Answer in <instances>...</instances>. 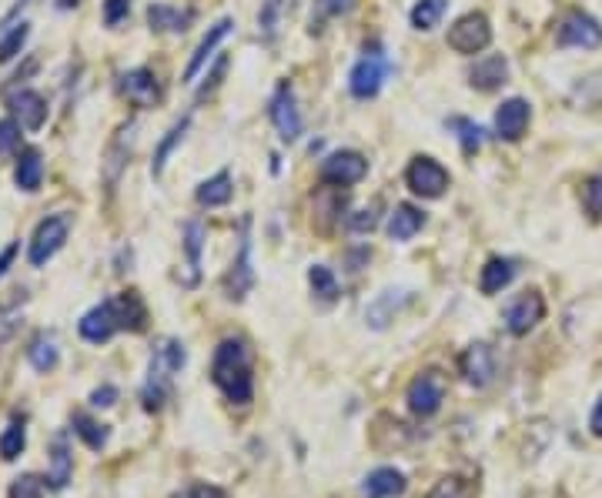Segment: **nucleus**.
I'll use <instances>...</instances> for the list:
<instances>
[{"label": "nucleus", "instance_id": "nucleus-11", "mask_svg": "<svg viewBox=\"0 0 602 498\" xmlns=\"http://www.w3.org/2000/svg\"><path fill=\"white\" fill-rule=\"evenodd\" d=\"M77 331H81V338L87 341V345H108V341L121 331L114 298L101 301V305H94L91 311H84L81 321H77Z\"/></svg>", "mask_w": 602, "mask_h": 498}, {"label": "nucleus", "instance_id": "nucleus-45", "mask_svg": "<svg viewBox=\"0 0 602 498\" xmlns=\"http://www.w3.org/2000/svg\"><path fill=\"white\" fill-rule=\"evenodd\" d=\"M348 228L355 234H372L378 228V204H368V208H358L348 214Z\"/></svg>", "mask_w": 602, "mask_h": 498}, {"label": "nucleus", "instance_id": "nucleus-35", "mask_svg": "<svg viewBox=\"0 0 602 498\" xmlns=\"http://www.w3.org/2000/svg\"><path fill=\"white\" fill-rule=\"evenodd\" d=\"M71 428H74V435L81 438L87 448H91V452H101V448L111 442V428L101 425L97 418H91L87 412H74L71 415Z\"/></svg>", "mask_w": 602, "mask_h": 498}, {"label": "nucleus", "instance_id": "nucleus-18", "mask_svg": "<svg viewBox=\"0 0 602 498\" xmlns=\"http://www.w3.org/2000/svg\"><path fill=\"white\" fill-rule=\"evenodd\" d=\"M121 94L128 97L134 107H154L161 104V81L151 67H134V71L121 74Z\"/></svg>", "mask_w": 602, "mask_h": 498}, {"label": "nucleus", "instance_id": "nucleus-13", "mask_svg": "<svg viewBox=\"0 0 602 498\" xmlns=\"http://www.w3.org/2000/svg\"><path fill=\"white\" fill-rule=\"evenodd\" d=\"M495 351L492 345H485V341H475L459 355V375L469 382L472 388H489L495 382Z\"/></svg>", "mask_w": 602, "mask_h": 498}, {"label": "nucleus", "instance_id": "nucleus-23", "mask_svg": "<svg viewBox=\"0 0 602 498\" xmlns=\"http://www.w3.org/2000/svg\"><path fill=\"white\" fill-rule=\"evenodd\" d=\"M194 21V11L191 7H174V4H164V0H158V4L148 7V24L151 31L158 34H184Z\"/></svg>", "mask_w": 602, "mask_h": 498}, {"label": "nucleus", "instance_id": "nucleus-51", "mask_svg": "<svg viewBox=\"0 0 602 498\" xmlns=\"http://www.w3.org/2000/svg\"><path fill=\"white\" fill-rule=\"evenodd\" d=\"M114 402H118V388H114V385H101V388H94V392H91V405L94 408H111Z\"/></svg>", "mask_w": 602, "mask_h": 498}, {"label": "nucleus", "instance_id": "nucleus-21", "mask_svg": "<svg viewBox=\"0 0 602 498\" xmlns=\"http://www.w3.org/2000/svg\"><path fill=\"white\" fill-rule=\"evenodd\" d=\"M74 475V452H71V438L67 432H57L51 438V468H47V485L54 488V492H61L67 488Z\"/></svg>", "mask_w": 602, "mask_h": 498}, {"label": "nucleus", "instance_id": "nucleus-53", "mask_svg": "<svg viewBox=\"0 0 602 498\" xmlns=\"http://www.w3.org/2000/svg\"><path fill=\"white\" fill-rule=\"evenodd\" d=\"M589 432L596 438H602V395H599V402H596V408H592V415H589Z\"/></svg>", "mask_w": 602, "mask_h": 498}, {"label": "nucleus", "instance_id": "nucleus-26", "mask_svg": "<svg viewBox=\"0 0 602 498\" xmlns=\"http://www.w3.org/2000/svg\"><path fill=\"white\" fill-rule=\"evenodd\" d=\"M405 488H409V482H405V475L398 472V468H375V472L365 475L362 482V495L365 498H398L405 495Z\"/></svg>", "mask_w": 602, "mask_h": 498}, {"label": "nucleus", "instance_id": "nucleus-24", "mask_svg": "<svg viewBox=\"0 0 602 498\" xmlns=\"http://www.w3.org/2000/svg\"><path fill=\"white\" fill-rule=\"evenodd\" d=\"M422 228H425V211L415 208V204H395V211L388 214V224H385L388 238L398 244L412 241Z\"/></svg>", "mask_w": 602, "mask_h": 498}, {"label": "nucleus", "instance_id": "nucleus-49", "mask_svg": "<svg viewBox=\"0 0 602 498\" xmlns=\"http://www.w3.org/2000/svg\"><path fill=\"white\" fill-rule=\"evenodd\" d=\"M174 498H228V492H225V488H218V485L198 482V485L184 488V492H181V495H174Z\"/></svg>", "mask_w": 602, "mask_h": 498}, {"label": "nucleus", "instance_id": "nucleus-9", "mask_svg": "<svg viewBox=\"0 0 602 498\" xmlns=\"http://www.w3.org/2000/svg\"><path fill=\"white\" fill-rule=\"evenodd\" d=\"M365 174H368V158L348 148L332 151L322 161V168H318V178H322V184H328V188H352V184L365 181Z\"/></svg>", "mask_w": 602, "mask_h": 498}, {"label": "nucleus", "instance_id": "nucleus-6", "mask_svg": "<svg viewBox=\"0 0 602 498\" xmlns=\"http://www.w3.org/2000/svg\"><path fill=\"white\" fill-rule=\"evenodd\" d=\"M268 117H271V128L278 131V138L285 144H295L301 134H305V121H301V111H298L295 87H291L288 81H281L275 87V94H271Z\"/></svg>", "mask_w": 602, "mask_h": 498}, {"label": "nucleus", "instance_id": "nucleus-7", "mask_svg": "<svg viewBox=\"0 0 602 498\" xmlns=\"http://www.w3.org/2000/svg\"><path fill=\"white\" fill-rule=\"evenodd\" d=\"M445 41H449V47H452L455 54H465V57L482 54L485 47L492 44V24H489V17L479 14V11L462 14L459 21L449 27V37H445Z\"/></svg>", "mask_w": 602, "mask_h": 498}, {"label": "nucleus", "instance_id": "nucleus-37", "mask_svg": "<svg viewBox=\"0 0 602 498\" xmlns=\"http://www.w3.org/2000/svg\"><path fill=\"white\" fill-rule=\"evenodd\" d=\"M445 11H449V0H415V7L409 11V21L415 31L429 34L442 24Z\"/></svg>", "mask_w": 602, "mask_h": 498}, {"label": "nucleus", "instance_id": "nucleus-28", "mask_svg": "<svg viewBox=\"0 0 602 498\" xmlns=\"http://www.w3.org/2000/svg\"><path fill=\"white\" fill-rule=\"evenodd\" d=\"M188 128H191V114H184L181 121H174L171 128H168V134L158 141V148H154V158H151V178L158 181L161 174H164V168H168V161H171V154L181 148L184 144V138H188Z\"/></svg>", "mask_w": 602, "mask_h": 498}, {"label": "nucleus", "instance_id": "nucleus-54", "mask_svg": "<svg viewBox=\"0 0 602 498\" xmlns=\"http://www.w3.org/2000/svg\"><path fill=\"white\" fill-rule=\"evenodd\" d=\"M77 4H81V0H57V11H71Z\"/></svg>", "mask_w": 602, "mask_h": 498}, {"label": "nucleus", "instance_id": "nucleus-30", "mask_svg": "<svg viewBox=\"0 0 602 498\" xmlns=\"http://www.w3.org/2000/svg\"><path fill=\"white\" fill-rule=\"evenodd\" d=\"M291 14V0H261V11H258V34L265 44H275L281 27H285Z\"/></svg>", "mask_w": 602, "mask_h": 498}, {"label": "nucleus", "instance_id": "nucleus-17", "mask_svg": "<svg viewBox=\"0 0 602 498\" xmlns=\"http://www.w3.org/2000/svg\"><path fill=\"white\" fill-rule=\"evenodd\" d=\"M231 31H235V21H231V17H221V21H215V24L208 27V34L201 37V44L194 47V54L188 57V67H184V74H181L184 84L198 81V74L211 64V57H215V51L221 47V41H225V37H228Z\"/></svg>", "mask_w": 602, "mask_h": 498}, {"label": "nucleus", "instance_id": "nucleus-34", "mask_svg": "<svg viewBox=\"0 0 602 498\" xmlns=\"http://www.w3.org/2000/svg\"><path fill=\"white\" fill-rule=\"evenodd\" d=\"M114 308H118L121 331H144L148 328V305L141 301L138 291H124V295H118L114 298Z\"/></svg>", "mask_w": 602, "mask_h": 498}, {"label": "nucleus", "instance_id": "nucleus-12", "mask_svg": "<svg viewBox=\"0 0 602 498\" xmlns=\"http://www.w3.org/2000/svg\"><path fill=\"white\" fill-rule=\"evenodd\" d=\"M412 291L409 288H385V291H378V295L368 301V308H365V325L372 328V331H385L392 321L402 315L405 308L412 305Z\"/></svg>", "mask_w": 602, "mask_h": 498}, {"label": "nucleus", "instance_id": "nucleus-3", "mask_svg": "<svg viewBox=\"0 0 602 498\" xmlns=\"http://www.w3.org/2000/svg\"><path fill=\"white\" fill-rule=\"evenodd\" d=\"M67 238H71V214H47L34 228L31 241H27V261H31V268H44L47 261L64 248Z\"/></svg>", "mask_w": 602, "mask_h": 498}, {"label": "nucleus", "instance_id": "nucleus-4", "mask_svg": "<svg viewBox=\"0 0 602 498\" xmlns=\"http://www.w3.org/2000/svg\"><path fill=\"white\" fill-rule=\"evenodd\" d=\"M405 184H409V191L415 194V198L435 201L449 191L452 174L445 171V164L429 158V154H419V158H412V164L405 168Z\"/></svg>", "mask_w": 602, "mask_h": 498}, {"label": "nucleus", "instance_id": "nucleus-14", "mask_svg": "<svg viewBox=\"0 0 602 498\" xmlns=\"http://www.w3.org/2000/svg\"><path fill=\"white\" fill-rule=\"evenodd\" d=\"M542 318H546V298H542L536 288L522 291V295L516 301H509V308H506V328H509V335H516V338L529 335Z\"/></svg>", "mask_w": 602, "mask_h": 498}, {"label": "nucleus", "instance_id": "nucleus-43", "mask_svg": "<svg viewBox=\"0 0 602 498\" xmlns=\"http://www.w3.org/2000/svg\"><path fill=\"white\" fill-rule=\"evenodd\" d=\"M582 211L589 214L592 221H602V174H589L586 181H582Z\"/></svg>", "mask_w": 602, "mask_h": 498}, {"label": "nucleus", "instance_id": "nucleus-40", "mask_svg": "<svg viewBox=\"0 0 602 498\" xmlns=\"http://www.w3.org/2000/svg\"><path fill=\"white\" fill-rule=\"evenodd\" d=\"M27 37H31V24L21 21V24H11L7 27V34L0 37V64H11L21 57Z\"/></svg>", "mask_w": 602, "mask_h": 498}, {"label": "nucleus", "instance_id": "nucleus-8", "mask_svg": "<svg viewBox=\"0 0 602 498\" xmlns=\"http://www.w3.org/2000/svg\"><path fill=\"white\" fill-rule=\"evenodd\" d=\"M556 47H562V51H569V47L596 51V47H602V24L586 11H572L556 27Z\"/></svg>", "mask_w": 602, "mask_h": 498}, {"label": "nucleus", "instance_id": "nucleus-41", "mask_svg": "<svg viewBox=\"0 0 602 498\" xmlns=\"http://www.w3.org/2000/svg\"><path fill=\"white\" fill-rule=\"evenodd\" d=\"M355 7V0H315L312 7V34H322V27L335 17L348 14Z\"/></svg>", "mask_w": 602, "mask_h": 498}, {"label": "nucleus", "instance_id": "nucleus-25", "mask_svg": "<svg viewBox=\"0 0 602 498\" xmlns=\"http://www.w3.org/2000/svg\"><path fill=\"white\" fill-rule=\"evenodd\" d=\"M519 275V261L516 258H489L485 268L479 271V291L482 295H499L512 285V278Z\"/></svg>", "mask_w": 602, "mask_h": 498}, {"label": "nucleus", "instance_id": "nucleus-22", "mask_svg": "<svg viewBox=\"0 0 602 498\" xmlns=\"http://www.w3.org/2000/svg\"><path fill=\"white\" fill-rule=\"evenodd\" d=\"M134 128L138 124H124V128L114 134V141L108 144V154H104V178H108V184L114 188L121 178V171L128 168V158H131V144H134Z\"/></svg>", "mask_w": 602, "mask_h": 498}, {"label": "nucleus", "instance_id": "nucleus-42", "mask_svg": "<svg viewBox=\"0 0 602 498\" xmlns=\"http://www.w3.org/2000/svg\"><path fill=\"white\" fill-rule=\"evenodd\" d=\"M21 138L24 128L14 114L0 117V158H11V154H21Z\"/></svg>", "mask_w": 602, "mask_h": 498}, {"label": "nucleus", "instance_id": "nucleus-31", "mask_svg": "<svg viewBox=\"0 0 602 498\" xmlns=\"http://www.w3.org/2000/svg\"><path fill=\"white\" fill-rule=\"evenodd\" d=\"M181 248H184V255H188V268H191L188 288H194L201 281V251H205V224H201L198 218H191L188 224H184Z\"/></svg>", "mask_w": 602, "mask_h": 498}, {"label": "nucleus", "instance_id": "nucleus-15", "mask_svg": "<svg viewBox=\"0 0 602 498\" xmlns=\"http://www.w3.org/2000/svg\"><path fill=\"white\" fill-rule=\"evenodd\" d=\"M174 371L168 361H164L158 351H151V365H148V378H144L141 385V405L148 408V412H161L164 402L171 398V382H174Z\"/></svg>", "mask_w": 602, "mask_h": 498}, {"label": "nucleus", "instance_id": "nucleus-52", "mask_svg": "<svg viewBox=\"0 0 602 498\" xmlns=\"http://www.w3.org/2000/svg\"><path fill=\"white\" fill-rule=\"evenodd\" d=\"M17 251H21V244H17V241H11V244H7L4 251H0V278H4L7 271H11L14 258H17Z\"/></svg>", "mask_w": 602, "mask_h": 498}, {"label": "nucleus", "instance_id": "nucleus-50", "mask_svg": "<svg viewBox=\"0 0 602 498\" xmlns=\"http://www.w3.org/2000/svg\"><path fill=\"white\" fill-rule=\"evenodd\" d=\"M17 325H21V311L17 308H7L0 311V341H7L17 331Z\"/></svg>", "mask_w": 602, "mask_h": 498}, {"label": "nucleus", "instance_id": "nucleus-1", "mask_svg": "<svg viewBox=\"0 0 602 498\" xmlns=\"http://www.w3.org/2000/svg\"><path fill=\"white\" fill-rule=\"evenodd\" d=\"M211 382L231 405L245 408L255 402V371H251V351L241 338H225L211 358Z\"/></svg>", "mask_w": 602, "mask_h": 498}, {"label": "nucleus", "instance_id": "nucleus-39", "mask_svg": "<svg viewBox=\"0 0 602 498\" xmlns=\"http://www.w3.org/2000/svg\"><path fill=\"white\" fill-rule=\"evenodd\" d=\"M569 101L576 107H602V74L579 77L569 91Z\"/></svg>", "mask_w": 602, "mask_h": 498}, {"label": "nucleus", "instance_id": "nucleus-36", "mask_svg": "<svg viewBox=\"0 0 602 498\" xmlns=\"http://www.w3.org/2000/svg\"><path fill=\"white\" fill-rule=\"evenodd\" d=\"M27 448V418L24 415H11V422L0 432V458L4 462H17Z\"/></svg>", "mask_w": 602, "mask_h": 498}, {"label": "nucleus", "instance_id": "nucleus-2", "mask_svg": "<svg viewBox=\"0 0 602 498\" xmlns=\"http://www.w3.org/2000/svg\"><path fill=\"white\" fill-rule=\"evenodd\" d=\"M388 74H392V61L385 57L382 47L372 44L365 47V54L358 57L352 74H348V91H352V97H358V101H372L385 87Z\"/></svg>", "mask_w": 602, "mask_h": 498}, {"label": "nucleus", "instance_id": "nucleus-29", "mask_svg": "<svg viewBox=\"0 0 602 498\" xmlns=\"http://www.w3.org/2000/svg\"><path fill=\"white\" fill-rule=\"evenodd\" d=\"M14 184L21 191H27V194L41 191V184H44V158H41V151H37V148H27V151L17 154Z\"/></svg>", "mask_w": 602, "mask_h": 498}, {"label": "nucleus", "instance_id": "nucleus-48", "mask_svg": "<svg viewBox=\"0 0 602 498\" xmlns=\"http://www.w3.org/2000/svg\"><path fill=\"white\" fill-rule=\"evenodd\" d=\"M225 71H228V57L221 54V57H218V64L205 74V84L198 87V97H208L211 91H215V87L221 84V77H225Z\"/></svg>", "mask_w": 602, "mask_h": 498}, {"label": "nucleus", "instance_id": "nucleus-44", "mask_svg": "<svg viewBox=\"0 0 602 498\" xmlns=\"http://www.w3.org/2000/svg\"><path fill=\"white\" fill-rule=\"evenodd\" d=\"M425 498H475V485L469 482V478L449 475V478H439Z\"/></svg>", "mask_w": 602, "mask_h": 498}, {"label": "nucleus", "instance_id": "nucleus-32", "mask_svg": "<svg viewBox=\"0 0 602 498\" xmlns=\"http://www.w3.org/2000/svg\"><path fill=\"white\" fill-rule=\"evenodd\" d=\"M445 128H449V131L455 134V141H459V148H462L465 158H472V154H479V151H482V144H485V131H482V124H475V121H472V117L452 114V117H445Z\"/></svg>", "mask_w": 602, "mask_h": 498}, {"label": "nucleus", "instance_id": "nucleus-27", "mask_svg": "<svg viewBox=\"0 0 602 498\" xmlns=\"http://www.w3.org/2000/svg\"><path fill=\"white\" fill-rule=\"evenodd\" d=\"M235 198V178H231V171H218L211 174L208 181L198 184V191H194V201L201 204V208H225Z\"/></svg>", "mask_w": 602, "mask_h": 498}, {"label": "nucleus", "instance_id": "nucleus-10", "mask_svg": "<svg viewBox=\"0 0 602 498\" xmlns=\"http://www.w3.org/2000/svg\"><path fill=\"white\" fill-rule=\"evenodd\" d=\"M405 402H409L412 415L432 418L445 402V375L442 371L429 368V371H422V375H415L409 392H405Z\"/></svg>", "mask_w": 602, "mask_h": 498}, {"label": "nucleus", "instance_id": "nucleus-19", "mask_svg": "<svg viewBox=\"0 0 602 498\" xmlns=\"http://www.w3.org/2000/svg\"><path fill=\"white\" fill-rule=\"evenodd\" d=\"M7 107H11V114L21 121L24 131H41L47 124V101L44 94L31 91V87H17V91L7 97Z\"/></svg>", "mask_w": 602, "mask_h": 498}, {"label": "nucleus", "instance_id": "nucleus-5", "mask_svg": "<svg viewBox=\"0 0 602 498\" xmlns=\"http://www.w3.org/2000/svg\"><path fill=\"white\" fill-rule=\"evenodd\" d=\"M255 241H251V218L241 221V234H238V251H235V261H231V271L225 278V295L231 301H245L248 291L255 288Z\"/></svg>", "mask_w": 602, "mask_h": 498}, {"label": "nucleus", "instance_id": "nucleus-46", "mask_svg": "<svg viewBox=\"0 0 602 498\" xmlns=\"http://www.w3.org/2000/svg\"><path fill=\"white\" fill-rule=\"evenodd\" d=\"M7 498H44V482L37 475L14 478V485H11V492H7Z\"/></svg>", "mask_w": 602, "mask_h": 498}, {"label": "nucleus", "instance_id": "nucleus-33", "mask_svg": "<svg viewBox=\"0 0 602 498\" xmlns=\"http://www.w3.org/2000/svg\"><path fill=\"white\" fill-rule=\"evenodd\" d=\"M27 361H31L34 371H41V375H51V371L61 365V348H57V338L41 331V335H34V341L27 345Z\"/></svg>", "mask_w": 602, "mask_h": 498}, {"label": "nucleus", "instance_id": "nucleus-16", "mask_svg": "<svg viewBox=\"0 0 602 498\" xmlns=\"http://www.w3.org/2000/svg\"><path fill=\"white\" fill-rule=\"evenodd\" d=\"M529 124H532L529 101H522V97H509V101H502L499 111H495V138L516 144V141L526 138Z\"/></svg>", "mask_w": 602, "mask_h": 498}, {"label": "nucleus", "instance_id": "nucleus-47", "mask_svg": "<svg viewBox=\"0 0 602 498\" xmlns=\"http://www.w3.org/2000/svg\"><path fill=\"white\" fill-rule=\"evenodd\" d=\"M128 14H131V0H104V7H101V17L108 27L124 24L128 21Z\"/></svg>", "mask_w": 602, "mask_h": 498}, {"label": "nucleus", "instance_id": "nucleus-20", "mask_svg": "<svg viewBox=\"0 0 602 498\" xmlns=\"http://www.w3.org/2000/svg\"><path fill=\"white\" fill-rule=\"evenodd\" d=\"M509 81V61L502 54H485L469 67V84L475 91L492 94Z\"/></svg>", "mask_w": 602, "mask_h": 498}, {"label": "nucleus", "instance_id": "nucleus-38", "mask_svg": "<svg viewBox=\"0 0 602 498\" xmlns=\"http://www.w3.org/2000/svg\"><path fill=\"white\" fill-rule=\"evenodd\" d=\"M308 285H312V295L322 301V305H335L338 295H342L335 271L325 268V265H312V268H308Z\"/></svg>", "mask_w": 602, "mask_h": 498}]
</instances>
